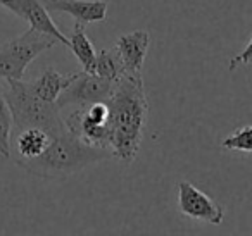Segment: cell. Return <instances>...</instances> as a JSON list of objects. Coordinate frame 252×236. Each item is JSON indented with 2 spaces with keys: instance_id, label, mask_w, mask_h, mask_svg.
I'll return each mask as SVG.
<instances>
[{
  "instance_id": "1",
  "label": "cell",
  "mask_w": 252,
  "mask_h": 236,
  "mask_svg": "<svg viewBox=\"0 0 252 236\" xmlns=\"http://www.w3.org/2000/svg\"><path fill=\"white\" fill-rule=\"evenodd\" d=\"M107 107L111 150L116 159L130 166L140 150L149 119V102L142 73L123 74L112 88Z\"/></svg>"
},
{
  "instance_id": "2",
  "label": "cell",
  "mask_w": 252,
  "mask_h": 236,
  "mask_svg": "<svg viewBox=\"0 0 252 236\" xmlns=\"http://www.w3.org/2000/svg\"><path fill=\"white\" fill-rule=\"evenodd\" d=\"M112 150L92 147L71 135L66 128L63 133L50 138L47 148L35 159L14 157L16 166L23 167L30 174L45 179H66L83 171L92 164L112 159Z\"/></svg>"
},
{
  "instance_id": "3",
  "label": "cell",
  "mask_w": 252,
  "mask_h": 236,
  "mask_svg": "<svg viewBox=\"0 0 252 236\" xmlns=\"http://www.w3.org/2000/svg\"><path fill=\"white\" fill-rule=\"evenodd\" d=\"M0 88L12 116V135L26 128H40L54 138L64 131V121L56 104L36 97L28 81L5 80L0 81Z\"/></svg>"
},
{
  "instance_id": "4",
  "label": "cell",
  "mask_w": 252,
  "mask_h": 236,
  "mask_svg": "<svg viewBox=\"0 0 252 236\" xmlns=\"http://www.w3.org/2000/svg\"><path fill=\"white\" fill-rule=\"evenodd\" d=\"M57 43L56 38L30 28L23 35L0 45V81L23 80L26 67Z\"/></svg>"
},
{
  "instance_id": "5",
  "label": "cell",
  "mask_w": 252,
  "mask_h": 236,
  "mask_svg": "<svg viewBox=\"0 0 252 236\" xmlns=\"http://www.w3.org/2000/svg\"><path fill=\"white\" fill-rule=\"evenodd\" d=\"M64 128L87 145L111 150L107 102H94L85 107H78L67 116V119L64 121Z\"/></svg>"
},
{
  "instance_id": "6",
  "label": "cell",
  "mask_w": 252,
  "mask_h": 236,
  "mask_svg": "<svg viewBox=\"0 0 252 236\" xmlns=\"http://www.w3.org/2000/svg\"><path fill=\"white\" fill-rule=\"evenodd\" d=\"M116 81L105 80L95 73L81 71L76 73L71 83L61 91L56 100V107L59 111L66 107H85L94 102H107L112 93Z\"/></svg>"
},
{
  "instance_id": "7",
  "label": "cell",
  "mask_w": 252,
  "mask_h": 236,
  "mask_svg": "<svg viewBox=\"0 0 252 236\" xmlns=\"http://www.w3.org/2000/svg\"><path fill=\"white\" fill-rule=\"evenodd\" d=\"M178 207L180 212L187 217L214 226H220L224 219L223 207L214 198L185 179L178 183Z\"/></svg>"
},
{
  "instance_id": "8",
  "label": "cell",
  "mask_w": 252,
  "mask_h": 236,
  "mask_svg": "<svg viewBox=\"0 0 252 236\" xmlns=\"http://www.w3.org/2000/svg\"><path fill=\"white\" fill-rule=\"evenodd\" d=\"M47 11L64 12L78 23H100L107 18V0H42Z\"/></svg>"
},
{
  "instance_id": "9",
  "label": "cell",
  "mask_w": 252,
  "mask_h": 236,
  "mask_svg": "<svg viewBox=\"0 0 252 236\" xmlns=\"http://www.w3.org/2000/svg\"><path fill=\"white\" fill-rule=\"evenodd\" d=\"M149 47H151V35L145 30H137L119 36L116 50L119 52L126 73H142Z\"/></svg>"
},
{
  "instance_id": "10",
  "label": "cell",
  "mask_w": 252,
  "mask_h": 236,
  "mask_svg": "<svg viewBox=\"0 0 252 236\" xmlns=\"http://www.w3.org/2000/svg\"><path fill=\"white\" fill-rule=\"evenodd\" d=\"M19 18L26 19L33 30L57 40V43L69 45V40L59 30V26L50 18V12L45 9L42 0H19Z\"/></svg>"
},
{
  "instance_id": "11",
  "label": "cell",
  "mask_w": 252,
  "mask_h": 236,
  "mask_svg": "<svg viewBox=\"0 0 252 236\" xmlns=\"http://www.w3.org/2000/svg\"><path fill=\"white\" fill-rule=\"evenodd\" d=\"M76 73L63 74L59 71H56L54 67H47L38 78L28 81V87L32 88V91L40 97L42 100L56 104L57 97L61 95V91L71 83V80L74 78Z\"/></svg>"
},
{
  "instance_id": "12",
  "label": "cell",
  "mask_w": 252,
  "mask_h": 236,
  "mask_svg": "<svg viewBox=\"0 0 252 236\" xmlns=\"http://www.w3.org/2000/svg\"><path fill=\"white\" fill-rule=\"evenodd\" d=\"M11 138H14V147H11V155L14 152V157H19V159H35L47 148L50 142V136L40 128L21 129V131L14 133Z\"/></svg>"
},
{
  "instance_id": "13",
  "label": "cell",
  "mask_w": 252,
  "mask_h": 236,
  "mask_svg": "<svg viewBox=\"0 0 252 236\" xmlns=\"http://www.w3.org/2000/svg\"><path fill=\"white\" fill-rule=\"evenodd\" d=\"M69 49L73 50L74 57L78 59V62L81 64L83 71L87 73H94V66H95V57H97V50H95L94 43L90 42L87 31H85V25L83 23H78L73 26V31H71L69 38Z\"/></svg>"
},
{
  "instance_id": "14",
  "label": "cell",
  "mask_w": 252,
  "mask_h": 236,
  "mask_svg": "<svg viewBox=\"0 0 252 236\" xmlns=\"http://www.w3.org/2000/svg\"><path fill=\"white\" fill-rule=\"evenodd\" d=\"M94 73L97 74V76L105 78V80H111V81H118L119 78L126 73L116 47H112V49H104L97 54Z\"/></svg>"
},
{
  "instance_id": "15",
  "label": "cell",
  "mask_w": 252,
  "mask_h": 236,
  "mask_svg": "<svg viewBox=\"0 0 252 236\" xmlns=\"http://www.w3.org/2000/svg\"><path fill=\"white\" fill-rule=\"evenodd\" d=\"M12 135V116L9 111V105L2 95L0 88V155L9 159L11 157V138Z\"/></svg>"
},
{
  "instance_id": "16",
  "label": "cell",
  "mask_w": 252,
  "mask_h": 236,
  "mask_svg": "<svg viewBox=\"0 0 252 236\" xmlns=\"http://www.w3.org/2000/svg\"><path fill=\"white\" fill-rule=\"evenodd\" d=\"M221 147L231 152H244L251 153L252 152V126L245 124L242 128L235 129L231 135L224 136V140L221 142Z\"/></svg>"
},
{
  "instance_id": "17",
  "label": "cell",
  "mask_w": 252,
  "mask_h": 236,
  "mask_svg": "<svg viewBox=\"0 0 252 236\" xmlns=\"http://www.w3.org/2000/svg\"><path fill=\"white\" fill-rule=\"evenodd\" d=\"M251 59H252V38H249V42L245 43L244 50H242L240 54H237V56L230 60V66H228V69L235 71L237 67H240V66H249V64H251Z\"/></svg>"
},
{
  "instance_id": "18",
  "label": "cell",
  "mask_w": 252,
  "mask_h": 236,
  "mask_svg": "<svg viewBox=\"0 0 252 236\" xmlns=\"http://www.w3.org/2000/svg\"><path fill=\"white\" fill-rule=\"evenodd\" d=\"M0 5L11 11L14 16H19V0H0Z\"/></svg>"
}]
</instances>
